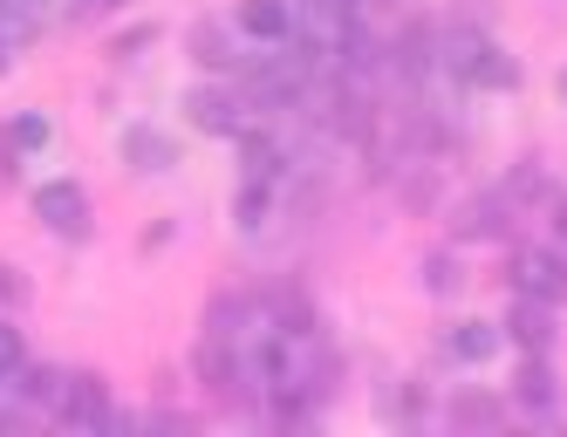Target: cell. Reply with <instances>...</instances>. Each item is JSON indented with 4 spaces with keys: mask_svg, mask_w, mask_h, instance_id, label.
<instances>
[{
    "mask_svg": "<svg viewBox=\"0 0 567 437\" xmlns=\"http://www.w3.org/2000/svg\"><path fill=\"white\" fill-rule=\"evenodd\" d=\"M452 69L465 75V83H485V90H506V83H513V62H506L493 42H458V49H452Z\"/></svg>",
    "mask_w": 567,
    "mask_h": 437,
    "instance_id": "cell-4",
    "label": "cell"
},
{
    "mask_svg": "<svg viewBox=\"0 0 567 437\" xmlns=\"http://www.w3.org/2000/svg\"><path fill=\"white\" fill-rule=\"evenodd\" d=\"M499 417H506V410L493 404V396H458V404H452V424H458V430H493Z\"/></svg>",
    "mask_w": 567,
    "mask_h": 437,
    "instance_id": "cell-12",
    "label": "cell"
},
{
    "mask_svg": "<svg viewBox=\"0 0 567 437\" xmlns=\"http://www.w3.org/2000/svg\"><path fill=\"white\" fill-rule=\"evenodd\" d=\"M506 329H513V342H519V348H534V355H540V348L554 342V314H547V301H519Z\"/></svg>",
    "mask_w": 567,
    "mask_h": 437,
    "instance_id": "cell-7",
    "label": "cell"
},
{
    "mask_svg": "<svg viewBox=\"0 0 567 437\" xmlns=\"http://www.w3.org/2000/svg\"><path fill=\"white\" fill-rule=\"evenodd\" d=\"M554 185H547V171H513V185H506V198H547Z\"/></svg>",
    "mask_w": 567,
    "mask_h": 437,
    "instance_id": "cell-17",
    "label": "cell"
},
{
    "mask_svg": "<svg viewBox=\"0 0 567 437\" xmlns=\"http://www.w3.org/2000/svg\"><path fill=\"white\" fill-rule=\"evenodd\" d=\"M8 144H14V150H42V144H49V116H14Z\"/></svg>",
    "mask_w": 567,
    "mask_h": 437,
    "instance_id": "cell-15",
    "label": "cell"
},
{
    "mask_svg": "<svg viewBox=\"0 0 567 437\" xmlns=\"http://www.w3.org/2000/svg\"><path fill=\"white\" fill-rule=\"evenodd\" d=\"M14 376H21L14 389L28 396V404H42V410H55V404H62V383H69V376H55V370H14Z\"/></svg>",
    "mask_w": 567,
    "mask_h": 437,
    "instance_id": "cell-11",
    "label": "cell"
},
{
    "mask_svg": "<svg viewBox=\"0 0 567 437\" xmlns=\"http://www.w3.org/2000/svg\"><path fill=\"white\" fill-rule=\"evenodd\" d=\"M519 404L526 410H554V376H547V363H526L519 370Z\"/></svg>",
    "mask_w": 567,
    "mask_h": 437,
    "instance_id": "cell-13",
    "label": "cell"
},
{
    "mask_svg": "<svg viewBox=\"0 0 567 437\" xmlns=\"http://www.w3.org/2000/svg\"><path fill=\"white\" fill-rule=\"evenodd\" d=\"M75 430H96L103 417H110V389H103V376H69L62 383V404H55Z\"/></svg>",
    "mask_w": 567,
    "mask_h": 437,
    "instance_id": "cell-3",
    "label": "cell"
},
{
    "mask_svg": "<svg viewBox=\"0 0 567 437\" xmlns=\"http://www.w3.org/2000/svg\"><path fill=\"white\" fill-rule=\"evenodd\" d=\"M444 348H452L458 363H485V355L499 348V329H485V322H458L452 335H444Z\"/></svg>",
    "mask_w": 567,
    "mask_h": 437,
    "instance_id": "cell-9",
    "label": "cell"
},
{
    "mask_svg": "<svg viewBox=\"0 0 567 437\" xmlns=\"http://www.w3.org/2000/svg\"><path fill=\"white\" fill-rule=\"evenodd\" d=\"M34 219H42L49 232H62V240H83V232H90V198H83V185H69V178L42 185V191H34Z\"/></svg>",
    "mask_w": 567,
    "mask_h": 437,
    "instance_id": "cell-1",
    "label": "cell"
},
{
    "mask_svg": "<svg viewBox=\"0 0 567 437\" xmlns=\"http://www.w3.org/2000/svg\"><path fill=\"white\" fill-rule=\"evenodd\" d=\"M14 370H21V335L0 322V376H14Z\"/></svg>",
    "mask_w": 567,
    "mask_h": 437,
    "instance_id": "cell-18",
    "label": "cell"
},
{
    "mask_svg": "<svg viewBox=\"0 0 567 437\" xmlns=\"http://www.w3.org/2000/svg\"><path fill=\"white\" fill-rule=\"evenodd\" d=\"M519 294L526 301H547V308H560L567 301V260L560 253H519Z\"/></svg>",
    "mask_w": 567,
    "mask_h": 437,
    "instance_id": "cell-2",
    "label": "cell"
},
{
    "mask_svg": "<svg viewBox=\"0 0 567 437\" xmlns=\"http://www.w3.org/2000/svg\"><path fill=\"white\" fill-rule=\"evenodd\" d=\"M506 212H513V198H506V191L472 198L465 219H458V240H499V232H506Z\"/></svg>",
    "mask_w": 567,
    "mask_h": 437,
    "instance_id": "cell-5",
    "label": "cell"
},
{
    "mask_svg": "<svg viewBox=\"0 0 567 437\" xmlns=\"http://www.w3.org/2000/svg\"><path fill=\"white\" fill-rule=\"evenodd\" d=\"M131 157H137V171H165V165H172V144H165V137L131 131Z\"/></svg>",
    "mask_w": 567,
    "mask_h": 437,
    "instance_id": "cell-14",
    "label": "cell"
},
{
    "mask_svg": "<svg viewBox=\"0 0 567 437\" xmlns=\"http://www.w3.org/2000/svg\"><path fill=\"white\" fill-rule=\"evenodd\" d=\"M0 69H8V49H0Z\"/></svg>",
    "mask_w": 567,
    "mask_h": 437,
    "instance_id": "cell-21",
    "label": "cell"
},
{
    "mask_svg": "<svg viewBox=\"0 0 567 437\" xmlns=\"http://www.w3.org/2000/svg\"><path fill=\"white\" fill-rule=\"evenodd\" d=\"M198 376H206L219 396H233V383H239V363H233V342H198Z\"/></svg>",
    "mask_w": 567,
    "mask_h": 437,
    "instance_id": "cell-8",
    "label": "cell"
},
{
    "mask_svg": "<svg viewBox=\"0 0 567 437\" xmlns=\"http://www.w3.org/2000/svg\"><path fill=\"white\" fill-rule=\"evenodd\" d=\"M21 294H28V288L14 281V267H0V301H21Z\"/></svg>",
    "mask_w": 567,
    "mask_h": 437,
    "instance_id": "cell-19",
    "label": "cell"
},
{
    "mask_svg": "<svg viewBox=\"0 0 567 437\" xmlns=\"http://www.w3.org/2000/svg\"><path fill=\"white\" fill-rule=\"evenodd\" d=\"M424 288H431V294H452V288H458V267H452V253L424 260Z\"/></svg>",
    "mask_w": 567,
    "mask_h": 437,
    "instance_id": "cell-16",
    "label": "cell"
},
{
    "mask_svg": "<svg viewBox=\"0 0 567 437\" xmlns=\"http://www.w3.org/2000/svg\"><path fill=\"white\" fill-rule=\"evenodd\" d=\"M192 124L198 131H239V103L233 96H192Z\"/></svg>",
    "mask_w": 567,
    "mask_h": 437,
    "instance_id": "cell-10",
    "label": "cell"
},
{
    "mask_svg": "<svg viewBox=\"0 0 567 437\" xmlns=\"http://www.w3.org/2000/svg\"><path fill=\"white\" fill-rule=\"evenodd\" d=\"M239 28L260 34V42H288L295 14H288V0H247V8H239Z\"/></svg>",
    "mask_w": 567,
    "mask_h": 437,
    "instance_id": "cell-6",
    "label": "cell"
},
{
    "mask_svg": "<svg viewBox=\"0 0 567 437\" xmlns=\"http://www.w3.org/2000/svg\"><path fill=\"white\" fill-rule=\"evenodd\" d=\"M554 226H560V240H567V206H560V219H554Z\"/></svg>",
    "mask_w": 567,
    "mask_h": 437,
    "instance_id": "cell-20",
    "label": "cell"
}]
</instances>
